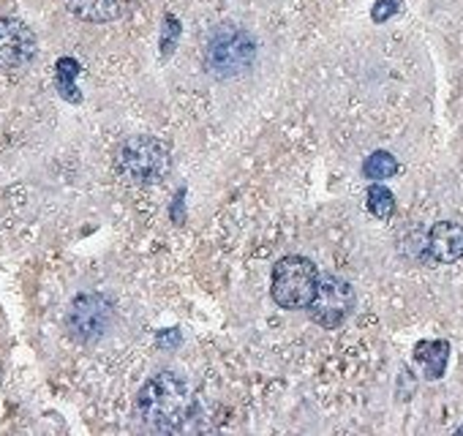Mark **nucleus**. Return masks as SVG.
<instances>
[{
	"label": "nucleus",
	"mask_w": 463,
	"mask_h": 436,
	"mask_svg": "<svg viewBox=\"0 0 463 436\" xmlns=\"http://www.w3.org/2000/svg\"><path fill=\"white\" fill-rule=\"evenodd\" d=\"M194 395L188 382L172 371H161L147 379L137 395V412L145 425L158 431H175L188 420Z\"/></svg>",
	"instance_id": "nucleus-1"
},
{
	"label": "nucleus",
	"mask_w": 463,
	"mask_h": 436,
	"mask_svg": "<svg viewBox=\"0 0 463 436\" xmlns=\"http://www.w3.org/2000/svg\"><path fill=\"white\" fill-rule=\"evenodd\" d=\"M257 63V42L238 25H221L210 33L204 47V69L215 80L246 74Z\"/></svg>",
	"instance_id": "nucleus-2"
},
{
	"label": "nucleus",
	"mask_w": 463,
	"mask_h": 436,
	"mask_svg": "<svg viewBox=\"0 0 463 436\" xmlns=\"http://www.w3.org/2000/svg\"><path fill=\"white\" fill-rule=\"evenodd\" d=\"M317 284H319V270L308 257L292 254V257H281L273 265L270 292H273V300L287 311L308 308V303L317 295Z\"/></svg>",
	"instance_id": "nucleus-3"
},
{
	"label": "nucleus",
	"mask_w": 463,
	"mask_h": 436,
	"mask_svg": "<svg viewBox=\"0 0 463 436\" xmlns=\"http://www.w3.org/2000/svg\"><path fill=\"white\" fill-rule=\"evenodd\" d=\"M169 166V150L156 137H131L118 150V172L123 180L137 185H150L164 177Z\"/></svg>",
	"instance_id": "nucleus-4"
},
{
	"label": "nucleus",
	"mask_w": 463,
	"mask_h": 436,
	"mask_svg": "<svg viewBox=\"0 0 463 436\" xmlns=\"http://www.w3.org/2000/svg\"><path fill=\"white\" fill-rule=\"evenodd\" d=\"M112 319H115L112 303L99 292H85L71 300L66 311V330L80 344H96L107 336Z\"/></svg>",
	"instance_id": "nucleus-5"
},
{
	"label": "nucleus",
	"mask_w": 463,
	"mask_h": 436,
	"mask_svg": "<svg viewBox=\"0 0 463 436\" xmlns=\"http://www.w3.org/2000/svg\"><path fill=\"white\" fill-rule=\"evenodd\" d=\"M354 308V289L349 281L333 276V273H325L319 276V284H317V295L314 300L308 303V314L311 319L330 330V327H338Z\"/></svg>",
	"instance_id": "nucleus-6"
},
{
	"label": "nucleus",
	"mask_w": 463,
	"mask_h": 436,
	"mask_svg": "<svg viewBox=\"0 0 463 436\" xmlns=\"http://www.w3.org/2000/svg\"><path fill=\"white\" fill-rule=\"evenodd\" d=\"M36 58V33L17 17H0V69L17 71Z\"/></svg>",
	"instance_id": "nucleus-7"
},
{
	"label": "nucleus",
	"mask_w": 463,
	"mask_h": 436,
	"mask_svg": "<svg viewBox=\"0 0 463 436\" xmlns=\"http://www.w3.org/2000/svg\"><path fill=\"white\" fill-rule=\"evenodd\" d=\"M428 254L433 262L449 265L463 257V227L455 222H439L428 232Z\"/></svg>",
	"instance_id": "nucleus-8"
},
{
	"label": "nucleus",
	"mask_w": 463,
	"mask_h": 436,
	"mask_svg": "<svg viewBox=\"0 0 463 436\" xmlns=\"http://www.w3.org/2000/svg\"><path fill=\"white\" fill-rule=\"evenodd\" d=\"M131 0H63V6L82 23H112L126 14Z\"/></svg>",
	"instance_id": "nucleus-9"
},
{
	"label": "nucleus",
	"mask_w": 463,
	"mask_h": 436,
	"mask_svg": "<svg viewBox=\"0 0 463 436\" xmlns=\"http://www.w3.org/2000/svg\"><path fill=\"white\" fill-rule=\"evenodd\" d=\"M414 360L425 368L428 379H441L447 360H449V344L447 341H420L414 346Z\"/></svg>",
	"instance_id": "nucleus-10"
},
{
	"label": "nucleus",
	"mask_w": 463,
	"mask_h": 436,
	"mask_svg": "<svg viewBox=\"0 0 463 436\" xmlns=\"http://www.w3.org/2000/svg\"><path fill=\"white\" fill-rule=\"evenodd\" d=\"M365 204H368V213L376 215L379 222H387V218L395 213V196H392V191H390L387 185L376 183V180H373V185L368 188Z\"/></svg>",
	"instance_id": "nucleus-11"
},
{
	"label": "nucleus",
	"mask_w": 463,
	"mask_h": 436,
	"mask_svg": "<svg viewBox=\"0 0 463 436\" xmlns=\"http://www.w3.org/2000/svg\"><path fill=\"white\" fill-rule=\"evenodd\" d=\"M80 63L74 61V58H63V61H58V88H61V96L66 99V101H71V104H80L82 101V96H80V90H77V77H80Z\"/></svg>",
	"instance_id": "nucleus-12"
},
{
	"label": "nucleus",
	"mask_w": 463,
	"mask_h": 436,
	"mask_svg": "<svg viewBox=\"0 0 463 436\" xmlns=\"http://www.w3.org/2000/svg\"><path fill=\"white\" fill-rule=\"evenodd\" d=\"M395 172H398V161H395V156L387 153V150L371 153V156L365 158V164H363V175H365L368 180H387V177H392Z\"/></svg>",
	"instance_id": "nucleus-13"
},
{
	"label": "nucleus",
	"mask_w": 463,
	"mask_h": 436,
	"mask_svg": "<svg viewBox=\"0 0 463 436\" xmlns=\"http://www.w3.org/2000/svg\"><path fill=\"white\" fill-rule=\"evenodd\" d=\"M395 9H398L395 0H379V6L373 9V20L382 23V20H387L390 14H395Z\"/></svg>",
	"instance_id": "nucleus-14"
},
{
	"label": "nucleus",
	"mask_w": 463,
	"mask_h": 436,
	"mask_svg": "<svg viewBox=\"0 0 463 436\" xmlns=\"http://www.w3.org/2000/svg\"><path fill=\"white\" fill-rule=\"evenodd\" d=\"M458 433H463V425H460V428H458Z\"/></svg>",
	"instance_id": "nucleus-15"
}]
</instances>
